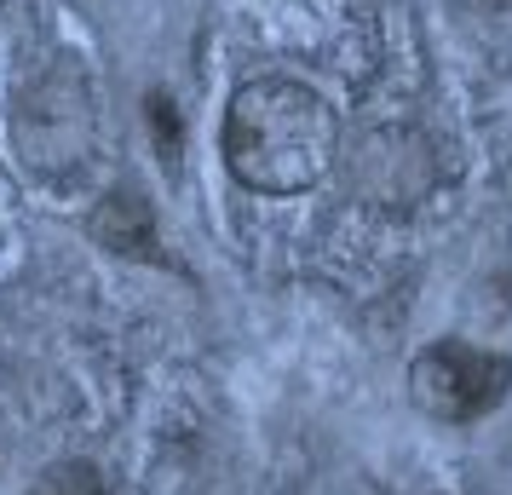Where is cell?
<instances>
[{"instance_id": "cell-3", "label": "cell", "mask_w": 512, "mask_h": 495, "mask_svg": "<svg viewBox=\"0 0 512 495\" xmlns=\"http://www.w3.org/2000/svg\"><path fill=\"white\" fill-rule=\"evenodd\" d=\"M409 403L438 426H472L512 398V357L472 340H432L409 357Z\"/></svg>"}, {"instance_id": "cell-4", "label": "cell", "mask_w": 512, "mask_h": 495, "mask_svg": "<svg viewBox=\"0 0 512 495\" xmlns=\"http://www.w3.org/2000/svg\"><path fill=\"white\" fill-rule=\"evenodd\" d=\"M340 162H346L351 190L369 208H386V213H409L438 190V150L409 121L363 127L351 144H340Z\"/></svg>"}, {"instance_id": "cell-7", "label": "cell", "mask_w": 512, "mask_h": 495, "mask_svg": "<svg viewBox=\"0 0 512 495\" xmlns=\"http://www.w3.org/2000/svg\"><path fill=\"white\" fill-rule=\"evenodd\" d=\"M144 110H150V121L162 127V162L173 167V162H179V116H173V98L150 93V98H144Z\"/></svg>"}, {"instance_id": "cell-2", "label": "cell", "mask_w": 512, "mask_h": 495, "mask_svg": "<svg viewBox=\"0 0 512 495\" xmlns=\"http://www.w3.org/2000/svg\"><path fill=\"white\" fill-rule=\"evenodd\" d=\"M6 144L24 173L70 185L98 156V93L81 58H35L6 93Z\"/></svg>"}, {"instance_id": "cell-6", "label": "cell", "mask_w": 512, "mask_h": 495, "mask_svg": "<svg viewBox=\"0 0 512 495\" xmlns=\"http://www.w3.org/2000/svg\"><path fill=\"white\" fill-rule=\"evenodd\" d=\"M24 495H110V472L87 455H58L29 478Z\"/></svg>"}, {"instance_id": "cell-5", "label": "cell", "mask_w": 512, "mask_h": 495, "mask_svg": "<svg viewBox=\"0 0 512 495\" xmlns=\"http://www.w3.org/2000/svg\"><path fill=\"white\" fill-rule=\"evenodd\" d=\"M93 242H104L121 260H162V236H156V213L133 185H116L93 213H87Z\"/></svg>"}, {"instance_id": "cell-8", "label": "cell", "mask_w": 512, "mask_h": 495, "mask_svg": "<svg viewBox=\"0 0 512 495\" xmlns=\"http://www.w3.org/2000/svg\"><path fill=\"white\" fill-rule=\"evenodd\" d=\"M484 6H495V12H512V0H484Z\"/></svg>"}, {"instance_id": "cell-1", "label": "cell", "mask_w": 512, "mask_h": 495, "mask_svg": "<svg viewBox=\"0 0 512 495\" xmlns=\"http://www.w3.org/2000/svg\"><path fill=\"white\" fill-rule=\"evenodd\" d=\"M219 156L254 196H305L340 162V116L300 75H254L225 104Z\"/></svg>"}]
</instances>
